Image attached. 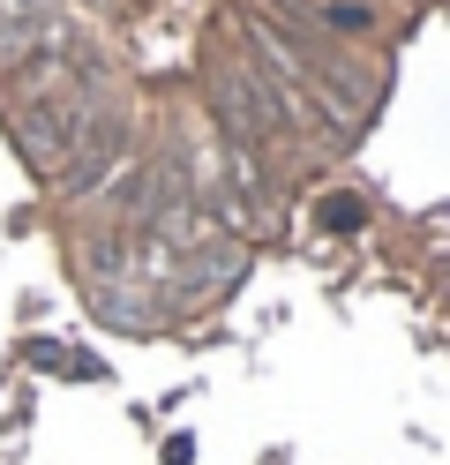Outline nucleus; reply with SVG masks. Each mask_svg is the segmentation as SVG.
Segmentation results:
<instances>
[{
  "instance_id": "3",
  "label": "nucleus",
  "mask_w": 450,
  "mask_h": 465,
  "mask_svg": "<svg viewBox=\"0 0 450 465\" xmlns=\"http://www.w3.org/2000/svg\"><path fill=\"white\" fill-rule=\"evenodd\" d=\"M323 31H338V38H368L375 31V8L368 0H323V8H308Z\"/></svg>"
},
{
  "instance_id": "2",
  "label": "nucleus",
  "mask_w": 450,
  "mask_h": 465,
  "mask_svg": "<svg viewBox=\"0 0 450 465\" xmlns=\"http://www.w3.org/2000/svg\"><path fill=\"white\" fill-rule=\"evenodd\" d=\"M120 158H128V135H120V128H98L68 165H60V195H98L113 173H120Z\"/></svg>"
},
{
  "instance_id": "4",
  "label": "nucleus",
  "mask_w": 450,
  "mask_h": 465,
  "mask_svg": "<svg viewBox=\"0 0 450 465\" xmlns=\"http://www.w3.org/2000/svg\"><path fill=\"white\" fill-rule=\"evenodd\" d=\"M90 301H98L105 323H128V331H143V323H150V315H143V293H135L128 278H120V285H90Z\"/></svg>"
},
{
  "instance_id": "1",
  "label": "nucleus",
  "mask_w": 450,
  "mask_h": 465,
  "mask_svg": "<svg viewBox=\"0 0 450 465\" xmlns=\"http://www.w3.org/2000/svg\"><path fill=\"white\" fill-rule=\"evenodd\" d=\"M98 128H105V105L75 91V98H45V105H30L15 143H23V158L38 165V173H60V165H68Z\"/></svg>"
}]
</instances>
